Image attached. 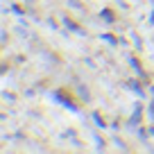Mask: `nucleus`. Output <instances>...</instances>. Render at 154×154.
<instances>
[{
	"label": "nucleus",
	"mask_w": 154,
	"mask_h": 154,
	"mask_svg": "<svg viewBox=\"0 0 154 154\" xmlns=\"http://www.w3.org/2000/svg\"><path fill=\"white\" fill-rule=\"evenodd\" d=\"M149 113H152V118H154V104H152V106H149Z\"/></svg>",
	"instance_id": "423d86ee"
},
{
	"label": "nucleus",
	"mask_w": 154,
	"mask_h": 154,
	"mask_svg": "<svg viewBox=\"0 0 154 154\" xmlns=\"http://www.w3.org/2000/svg\"><path fill=\"white\" fill-rule=\"evenodd\" d=\"M66 25H68V29H75V32H77V34H84V29H82V27H77V25H75V23H72V20H70V18H66Z\"/></svg>",
	"instance_id": "f03ea898"
},
{
	"label": "nucleus",
	"mask_w": 154,
	"mask_h": 154,
	"mask_svg": "<svg viewBox=\"0 0 154 154\" xmlns=\"http://www.w3.org/2000/svg\"><path fill=\"white\" fill-rule=\"evenodd\" d=\"M138 118H140V109H136L134 116H131V122H138Z\"/></svg>",
	"instance_id": "39448f33"
},
{
	"label": "nucleus",
	"mask_w": 154,
	"mask_h": 154,
	"mask_svg": "<svg viewBox=\"0 0 154 154\" xmlns=\"http://www.w3.org/2000/svg\"><path fill=\"white\" fill-rule=\"evenodd\" d=\"M93 120L97 122V127H106V125H104V120L100 118V113H97V111H93Z\"/></svg>",
	"instance_id": "7ed1b4c3"
},
{
	"label": "nucleus",
	"mask_w": 154,
	"mask_h": 154,
	"mask_svg": "<svg viewBox=\"0 0 154 154\" xmlns=\"http://www.w3.org/2000/svg\"><path fill=\"white\" fill-rule=\"evenodd\" d=\"M54 97H57V100H59V102H61V104H63V106H66V109H70V111H77V106H75V104H72V102H70V100H68V97H66V95H63V93H57V95H54Z\"/></svg>",
	"instance_id": "f257e3e1"
},
{
	"label": "nucleus",
	"mask_w": 154,
	"mask_h": 154,
	"mask_svg": "<svg viewBox=\"0 0 154 154\" xmlns=\"http://www.w3.org/2000/svg\"><path fill=\"white\" fill-rule=\"evenodd\" d=\"M102 18H104L106 23H111V20H113V14H111L109 9H104V11H102Z\"/></svg>",
	"instance_id": "20e7f679"
}]
</instances>
